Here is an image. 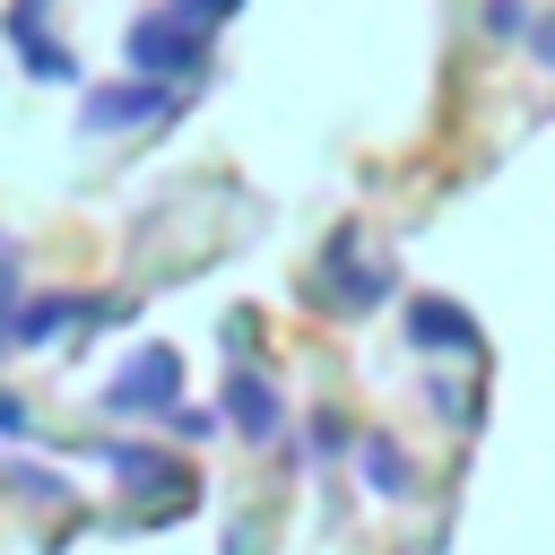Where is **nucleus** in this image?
<instances>
[{
    "label": "nucleus",
    "mask_w": 555,
    "mask_h": 555,
    "mask_svg": "<svg viewBox=\"0 0 555 555\" xmlns=\"http://www.w3.org/2000/svg\"><path fill=\"white\" fill-rule=\"evenodd\" d=\"M408 338H416V356H477V321L460 304H442V295L408 304Z\"/></svg>",
    "instance_id": "nucleus-3"
},
{
    "label": "nucleus",
    "mask_w": 555,
    "mask_h": 555,
    "mask_svg": "<svg viewBox=\"0 0 555 555\" xmlns=\"http://www.w3.org/2000/svg\"><path fill=\"white\" fill-rule=\"evenodd\" d=\"M364 468H373V486H382V494H408V460H399V451H390L382 434L364 442Z\"/></svg>",
    "instance_id": "nucleus-9"
},
{
    "label": "nucleus",
    "mask_w": 555,
    "mask_h": 555,
    "mask_svg": "<svg viewBox=\"0 0 555 555\" xmlns=\"http://www.w3.org/2000/svg\"><path fill=\"white\" fill-rule=\"evenodd\" d=\"M0 434H9V442L26 434V399H17V390H0Z\"/></svg>",
    "instance_id": "nucleus-13"
},
{
    "label": "nucleus",
    "mask_w": 555,
    "mask_h": 555,
    "mask_svg": "<svg viewBox=\"0 0 555 555\" xmlns=\"http://www.w3.org/2000/svg\"><path fill=\"white\" fill-rule=\"evenodd\" d=\"M95 304H78V295H43V304H26V321H17V338L35 347V338H52V330H69V321H87Z\"/></svg>",
    "instance_id": "nucleus-7"
},
{
    "label": "nucleus",
    "mask_w": 555,
    "mask_h": 555,
    "mask_svg": "<svg viewBox=\"0 0 555 555\" xmlns=\"http://www.w3.org/2000/svg\"><path fill=\"white\" fill-rule=\"evenodd\" d=\"M113 468H121L130 486H173V494H182V468H173V460H156V451H130V442H121V451H113Z\"/></svg>",
    "instance_id": "nucleus-8"
},
{
    "label": "nucleus",
    "mask_w": 555,
    "mask_h": 555,
    "mask_svg": "<svg viewBox=\"0 0 555 555\" xmlns=\"http://www.w3.org/2000/svg\"><path fill=\"white\" fill-rule=\"evenodd\" d=\"M9 35H17V52H26V61H35V69H43V78H61V87H69V78H78V61H69V52H52V43H43V0H17V9H9Z\"/></svg>",
    "instance_id": "nucleus-6"
},
{
    "label": "nucleus",
    "mask_w": 555,
    "mask_h": 555,
    "mask_svg": "<svg viewBox=\"0 0 555 555\" xmlns=\"http://www.w3.org/2000/svg\"><path fill=\"white\" fill-rule=\"evenodd\" d=\"M121 52H130L139 78H191V69H199V26L173 17V9H147V17L121 35Z\"/></svg>",
    "instance_id": "nucleus-1"
},
{
    "label": "nucleus",
    "mask_w": 555,
    "mask_h": 555,
    "mask_svg": "<svg viewBox=\"0 0 555 555\" xmlns=\"http://www.w3.org/2000/svg\"><path fill=\"white\" fill-rule=\"evenodd\" d=\"M234 9H243V0H173V17H191L199 35H208V26H225Z\"/></svg>",
    "instance_id": "nucleus-12"
},
{
    "label": "nucleus",
    "mask_w": 555,
    "mask_h": 555,
    "mask_svg": "<svg viewBox=\"0 0 555 555\" xmlns=\"http://www.w3.org/2000/svg\"><path fill=\"white\" fill-rule=\"evenodd\" d=\"M173 95L156 78H130V87H95L87 95V130H130V121H165Z\"/></svg>",
    "instance_id": "nucleus-4"
},
{
    "label": "nucleus",
    "mask_w": 555,
    "mask_h": 555,
    "mask_svg": "<svg viewBox=\"0 0 555 555\" xmlns=\"http://www.w3.org/2000/svg\"><path fill=\"white\" fill-rule=\"evenodd\" d=\"M217 425H225V408H173V434H182V442H208Z\"/></svg>",
    "instance_id": "nucleus-11"
},
{
    "label": "nucleus",
    "mask_w": 555,
    "mask_h": 555,
    "mask_svg": "<svg viewBox=\"0 0 555 555\" xmlns=\"http://www.w3.org/2000/svg\"><path fill=\"white\" fill-rule=\"evenodd\" d=\"M17 321H26L17 312V251L0 243V338H17Z\"/></svg>",
    "instance_id": "nucleus-10"
},
{
    "label": "nucleus",
    "mask_w": 555,
    "mask_h": 555,
    "mask_svg": "<svg viewBox=\"0 0 555 555\" xmlns=\"http://www.w3.org/2000/svg\"><path fill=\"white\" fill-rule=\"evenodd\" d=\"M529 52H538V61L555 69V17H538V26H529Z\"/></svg>",
    "instance_id": "nucleus-14"
},
{
    "label": "nucleus",
    "mask_w": 555,
    "mask_h": 555,
    "mask_svg": "<svg viewBox=\"0 0 555 555\" xmlns=\"http://www.w3.org/2000/svg\"><path fill=\"white\" fill-rule=\"evenodd\" d=\"M173 390H182V356L173 347H147V356H130L104 382V408L113 416H173Z\"/></svg>",
    "instance_id": "nucleus-2"
},
{
    "label": "nucleus",
    "mask_w": 555,
    "mask_h": 555,
    "mask_svg": "<svg viewBox=\"0 0 555 555\" xmlns=\"http://www.w3.org/2000/svg\"><path fill=\"white\" fill-rule=\"evenodd\" d=\"M225 425L243 434V442H278V425H286V408H278V390L260 382V373H225Z\"/></svg>",
    "instance_id": "nucleus-5"
}]
</instances>
